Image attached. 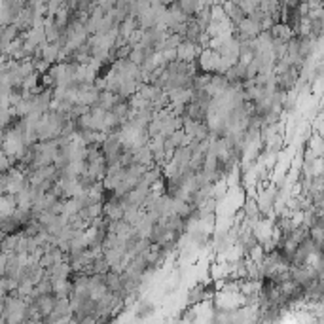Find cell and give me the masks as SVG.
Returning <instances> with one entry per match:
<instances>
[{
  "instance_id": "6da1fadb",
  "label": "cell",
  "mask_w": 324,
  "mask_h": 324,
  "mask_svg": "<svg viewBox=\"0 0 324 324\" xmlns=\"http://www.w3.org/2000/svg\"><path fill=\"white\" fill-rule=\"evenodd\" d=\"M152 313H154V307H152L150 303H141V307L136 309V318H144L152 315Z\"/></svg>"
}]
</instances>
